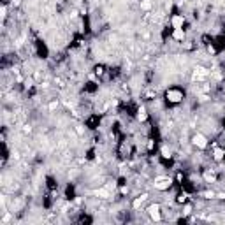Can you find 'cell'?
Listing matches in <instances>:
<instances>
[{
  "label": "cell",
  "instance_id": "obj_5",
  "mask_svg": "<svg viewBox=\"0 0 225 225\" xmlns=\"http://www.w3.org/2000/svg\"><path fill=\"white\" fill-rule=\"evenodd\" d=\"M172 37H174L176 40H183V39H185V32H183V28H174Z\"/></svg>",
  "mask_w": 225,
  "mask_h": 225
},
{
  "label": "cell",
  "instance_id": "obj_12",
  "mask_svg": "<svg viewBox=\"0 0 225 225\" xmlns=\"http://www.w3.org/2000/svg\"><path fill=\"white\" fill-rule=\"evenodd\" d=\"M162 155H164V157L167 158V157H171V151H169L167 148H164V150H162Z\"/></svg>",
  "mask_w": 225,
  "mask_h": 225
},
{
  "label": "cell",
  "instance_id": "obj_9",
  "mask_svg": "<svg viewBox=\"0 0 225 225\" xmlns=\"http://www.w3.org/2000/svg\"><path fill=\"white\" fill-rule=\"evenodd\" d=\"M144 199H146V195H143V197H139V199H135V200L132 202V206H134V208H139V206L143 204V200H144Z\"/></svg>",
  "mask_w": 225,
  "mask_h": 225
},
{
  "label": "cell",
  "instance_id": "obj_6",
  "mask_svg": "<svg viewBox=\"0 0 225 225\" xmlns=\"http://www.w3.org/2000/svg\"><path fill=\"white\" fill-rule=\"evenodd\" d=\"M172 27L183 28V16H174V18H172Z\"/></svg>",
  "mask_w": 225,
  "mask_h": 225
},
{
  "label": "cell",
  "instance_id": "obj_10",
  "mask_svg": "<svg viewBox=\"0 0 225 225\" xmlns=\"http://www.w3.org/2000/svg\"><path fill=\"white\" fill-rule=\"evenodd\" d=\"M204 179H206V181H215V176H213L211 172H206V174H204Z\"/></svg>",
  "mask_w": 225,
  "mask_h": 225
},
{
  "label": "cell",
  "instance_id": "obj_3",
  "mask_svg": "<svg viewBox=\"0 0 225 225\" xmlns=\"http://www.w3.org/2000/svg\"><path fill=\"white\" fill-rule=\"evenodd\" d=\"M171 186V179H158L157 183H155V188L157 190H167Z\"/></svg>",
  "mask_w": 225,
  "mask_h": 225
},
{
  "label": "cell",
  "instance_id": "obj_2",
  "mask_svg": "<svg viewBox=\"0 0 225 225\" xmlns=\"http://www.w3.org/2000/svg\"><path fill=\"white\" fill-rule=\"evenodd\" d=\"M167 99H169L171 102H179V100L183 99V93L179 92V90H169V92H167Z\"/></svg>",
  "mask_w": 225,
  "mask_h": 225
},
{
  "label": "cell",
  "instance_id": "obj_11",
  "mask_svg": "<svg viewBox=\"0 0 225 225\" xmlns=\"http://www.w3.org/2000/svg\"><path fill=\"white\" fill-rule=\"evenodd\" d=\"M222 157H224V151H222V150H216V153H215V158H216V160H222Z\"/></svg>",
  "mask_w": 225,
  "mask_h": 225
},
{
  "label": "cell",
  "instance_id": "obj_7",
  "mask_svg": "<svg viewBox=\"0 0 225 225\" xmlns=\"http://www.w3.org/2000/svg\"><path fill=\"white\" fill-rule=\"evenodd\" d=\"M151 5H153L151 0H141V9H143V11H150Z\"/></svg>",
  "mask_w": 225,
  "mask_h": 225
},
{
  "label": "cell",
  "instance_id": "obj_1",
  "mask_svg": "<svg viewBox=\"0 0 225 225\" xmlns=\"http://www.w3.org/2000/svg\"><path fill=\"white\" fill-rule=\"evenodd\" d=\"M194 144L197 146V148H200V150H204L208 146V141H206V137L202 134H195L194 135Z\"/></svg>",
  "mask_w": 225,
  "mask_h": 225
},
{
  "label": "cell",
  "instance_id": "obj_13",
  "mask_svg": "<svg viewBox=\"0 0 225 225\" xmlns=\"http://www.w3.org/2000/svg\"><path fill=\"white\" fill-rule=\"evenodd\" d=\"M204 197H206V199H211V197H215V194H213V192H204Z\"/></svg>",
  "mask_w": 225,
  "mask_h": 225
},
{
  "label": "cell",
  "instance_id": "obj_4",
  "mask_svg": "<svg viewBox=\"0 0 225 225\" xmlns=\"http://www.w3.org/2000/svg\"><path fill=\"white\" fill-rule=\"evenodd\" d=\"M160 208L155 204V206H150V209H148V213H150V216L153 218V220H160Z\"/></svg>",
  "mask_w": 225,
  "mask_h": 225
},
{
  "label": "cell",
  "instance_id": "obj_8",
  "mask_svg": "<svg viewBox=\"0 0 225 225\" xmlns=\"http://www.w3.org/2000/svg\"><path fill=\"white\" fill-rule=\"evenodd\" d=\"M97 195H99V197H102V199H107V197H109V192L104 190V188H100V190H97Z\"/></svg>",
  "mask_w": 225,
  "mask_h": 225
},
{
  "label": "cell",
  "instance_id": "obj_14",
  "mask_svg": "<svg viewBox=\"0 0 225 225\" xmlns=\"http://www.w3.org/2000/svg\"><path fill=\"white\" fill-rule=\"evenodd\" d=\"M139 120H141V121H144V120H146V114H144V111H141V113H139Z\"/></svg>",
  "mask_w": 225,
  "mask_h": 225
}]
</instances>
